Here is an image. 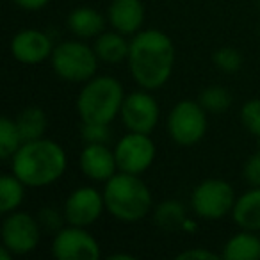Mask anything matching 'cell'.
Masks as SVG:
<instances>
[{
	"mask_svg": "<svg viewBox=\"0 0 260 260\" xmlns=\"http://www.w3.org/2000/svg\"><path fill=\"white\" fill-rule=\"evenodd\" d=\"M128 70L141 89H160L175 68V45L166 32L145 29L130 40Z\"/></svg>",
	"mask_w": 260,
	"mask_h": 260,
	"instance_id": "1",
	"label": "cell"
},
{
	"mask_svg": "<svg viewBox=\"0 0 260 260\" xmlns=\"http://www.w3.org/2000/svg\"><path fill=\"white\" fill-rule=\"evenodd\" d=\"M68 166L66 152L57 141L40 138L25 141L11 157V173L27 187H47L64 175Z\"/></svg>",
	"mask_w": 260,
	"mask_h": 260,
	"instance_id": "2",
	"label": "cell"
},
{
	"mask_svg": "<svg viewBox=\"0 0 260 260\" xmlns=\"http://www.w3.org/2000/svg\"><path fill=\"white\" fill-rule=\"evenodd\" d=\"M104 200L107 212L119 223H139L153 207L152 191L141 175L118 171L104 185Z\"/></svg>",
	"mask_w": 260,
	"mask_h": 260,
	"instance_id": "3",
	"label": "cell"
},
{
	"mask_svg": "<svg viewBox=\"0 0 260 260\" xmlns=\"http://www.w3.org/2000/svg\"><path fill=\"white\" fill-rule=\"evenodd\" d=\"M125 89L118 79L111 75H94L84 82L77 96V114L82 123L111 125L121 112Z\"/></svg>",
	"mask_w": 260,
	"mask_h": 260,
	"instance_id": "4",
	"label": "cell"
},
{
	"mask_svg": "<svg viewBox=\"0 0 260 260\" xmlns=\"http://www.w3.org/2000/svg\"><path fill=\"white\" fill-rule=\"evenodd\" d=\"M50 64L59 79L73 84H84L96 75L100 59L94 48L79 38L55 45Z\"/></svg>",
	"mask_w": 260,
	"mask_h": 260,
	"instance_id": "5",
	"label": "cell"
},
{
	"mask_svg": "<svg viewBox=\"0 0 260 260\" xmlns=\"http://www.w3.org/2000/svg\"><path fill=\"white\" fill-rule=\"evenodd\" d=\"M234 187L223 178H207L191 192V209L200 219L219 221L232 214L235 205Z\"/></svg>",
	"mask_w": 260,
	"mask_h": 260,
	"instance_id": "6",
	"label": "cell"
},
{
	"mask_svg": "<svg viewBox=\"0 0 260 260\" xmlns=\"http://www.w3.org/2000/svg\"><path fill=\"white\" fill-rule=\"evenodd\" d=\"M168 134L177 145L192 146L207 134V111L198 100H180L168 114Z\"/></svg>",
	"mask_w": 260,
	"mask_h": 260,
	"instance_id": "7",
	"label": "cell"
},
{
	"mask_svg": "<svg viewBox=\"0 0 260 260\" xmlns=\"http://www.w3.org/2000/svg\"><path fill=\"white\" fill-rule=\"evenodd\" d=\"M41 234H43V228L38 217L22 210H13L6 214L0 226L2 246H6L13 255L32 253L40 244Z\"/></svg>",
	"mask_w": 260,
	"mask_h": 260,
	"instance_id": "8",
	"label": "cell"
},
{
	"mask_svg": "<svg viewBox=\"0 0 260 260\" xmlns=\"http://www.w3.org/2000/svg\"><path fill=\"white\" fill-rule=\"evenodd\" d=\"M118 170L132 175H143L152 168L157 157V146L150 134L126 132L114 146Z\"/></svg>",
	"mask_w": 260,
	"mask_h": 260,
	"instance_id": "9",
	"label": "cell"
},
{
	"mask_svg": "<svg viewBox=\"0 0 260 260\" xmlns=\"http://www.w3.org/2000/svg\"><path fill=\"white\" fill-rule=\"evenodd\" d=\"M119 118L130 132L152 134L160 118L159 102L148 89L128 93L123 100Z\"/></svg>",
	"mask_w": 260,
	"mask_h": 260,
	"instance_id": "10",
	"label": "cell"
},
{
	"mask_svg": "<svg viewBox=\"0 0 260 260\" xmlns=\"http://www.w3.org/2000/svg\"><path fill=\"white\" fill-rule=\"evenodd\" d=\"M52 255L57 260H96L102 251L98 241L87 228L66 224L54 234Z\"/></svg>",
	"mask_w": 260,
	"mask_h": 260,
	"instance_id": "11",
	"label": "cell"
},
{
	"mask_svg": "<svg viewBox=\"0 0 260 260\" xmlns=\"http://www.w3.org/2000/svg\"><path fill=\"white\" fill-rule=\"evenodd\" d=\"M105 209L104 191H98L93 185H82L70 192L62 207L66 224L75 226H91L102 217Z\"/></svg>",
	"mask_w": 260,
	"mask_h": 260,
	"instance_id": "12",
	"label": "cell"
},
{
	"mask_svg": "<svg viewBox=\"0 0 260 260\" xmlns=\"http://www.w3.org/2000/svg\"><path fill=\"white\" fill-rule=\"evenodd\" d=\"M55 45L50 36L40 29H22L11 38V55L25 66H36L52 57Z\"/></svg>",
	"mask_w": 260,
	"mask_h": 260,
	"instance_id": "13",
	"label": "cell"
},
{
	"mask_svg": "<svg viewBox=\"0 0 260 260\" xmlns=\"http://www.w3.org/2000/svg\"><path fill=\"white\" fill-rule=\"evenodd\" d=\"M79 168L86 178L104 184L119 171L114 150L107 143H86L79 155Z\"/></svg>",
	"mask_w": 260,
	"mask_h": 260,
	"instance_id": "14",
	"label": "cell"
},
{
	"mask_svg": "<svg viewBox=\"0 0 260 260\" xmlns=\"http://www.w3.org/2000/svg\"><path fill=\"white\" fill-rule=\"evenodd\" d=\"M107 23L125 36L138 34L145 23L143 0H112L107 9Z\"/></svg>",
	"mask_w": 260,
	"mask_h": 260,
	"instance_id": "15",
	"label": "cell"
},
{
	"mask_svg": "<svg viewBox=\"0 0 260 260\" xmlns=\"http://www.w3.org/2000/svg\"><path fill=\"white\" fill-rule=\"evenodd\" d=\"M100 62L105 64H119V62L128 59L130 41L126 40L125 34L118 30H104L100 36L94 38L93 45Z\"/></svg>",
	"mask_w": 260,
	"mask_h": 260,
	"instance_id": "16",
	"label": "cell"
},
{
	"mask_svg": "<svg viewBox=\"0 0 260 260\" xmlns=\"http://www.w3.org/2000/svg\"><path fill=\"white\" fill-rule=\"evenodd\" d=\"M232 217L241 230L260 232V187L248 189L235 200Z\"/></svg>",
	"mask_w": 260,
	"mask_h": 260,
	"instance_id": "17",
	"label": "cell"
},
{
	"mask_svg": "<svg viewBox=\"0 0 260 260\" xmlns=\"http://www.w3.org/2000/svg\"><path fill=\"white\" fill-rule=\"evenodd\" d=\"M107 16L93 8H77L66 18L68 29L80 40H89V38L100 36L105 30Z\"/></svg>",
	"mask_w": 260,
	"mask_h": 260,
	"instance_id": "18",
	"label": "cell"
},
{
	"mask_svg": "<svg viewBox=\"0 0 260 260\" xmlns=\"http://www.w3.org/2000/svg\"><path fill=\"white\" fill-rule=\"evenodd\" d=\"M224 260H260V237L256 232L241 230L223 244Z\"/></svg>",
	"mask_w": 260,
	"mask_h": 260,
	"instance_id": "19",
	"label": "cell"
},
{
	"mask_svg": "<svg viewBox=\"0 0 260 260\" xmlns=\"http://www.w3.org/2000/svg\"><path fill=\"white\" fill-rule=\"evenodd\" d=\"M15 121L20 130V134H22V138H23V143L45 138L48 118H47V112L41 107H38V105H29V107H25L16 116Z\"/></svg>",
	"mask_w": 260,
	"mask_h": 260,
	"instance_id": "20",
	"label": "cell"
},
{
	"mask_svg": "<svg viewBox=\"0 0 260 260\" xmlns=\"http://www.w3.org/2000/svg\"><path fill=\"white\" fill-rule=\"evenodd\" d=\"M187 217L185 205L180 200H164L153 209V221L164 232H177Z\"/></svg>",
	"mask_w": 260,
	"mask_h": 260,
	"instance_id": "21",
	"label": "cell"
},
{
	"mask_svg": "<svg viewBox=\"0 0 260 260\" xmlns=\"http://www.w3.org/2000/svg\"><path fill=\"white\" fill-rule=\"evenodd\" d=\"M25 187L27 185L15 173H6L0 178V212L6 216L18 210L25 200Z\"/></svg>",
	"mask_w": 260,
	"mask_h": 260,
	"instance_id": "22",
	"label": "cell"
},
{
	"mask_svg": "<svg viewBox=\"0 0 260 260\" xmlns=\"http://www.w3.org/2000/svg\"><path fill=\"white\" fill-rule=\"evenodd\" d=\"M22 145L23 138L16 126V121L9 116H4L0 119V159L11 160V157L18 152Z\"/></svg>",
	"mask_w": 260,
	"mask_h": 260,
	"instance_id": "23",
	"label": "cell"
},
{
	"mask_svg": "<svg viewBox=\"0 0 260 260\" xmlns=\"http://www.w3.org/2000/svg\"><path fill=\"white\" fill-rule=\"evenodd\" d=\"M198 102L207 112L219 114V112H224L232 105V94L228 93L226 87L214 84V86H207L200 93Z\"/></svg>",
	"mask_w": 260,
	"mask_h": 260,
	"instance_id": "24",
	"label": "cell"
},
{
	"mask_svg": "<svg viewBox=\"0 0 260 260\" xmlns=\"http://www.w3.org/2000/svg\"><path fill=\"white\" fill-rule=\"evenodd\" d=\"M212 62L224 73H235L242 68V54L234 47H221L212 54Z\"/></svg>",
	"mask_w": 260,
	"mask_h": 260,
	"instance_id": "25",
	"label": "cell"
},
{
	"mask_svg": "<svg viewBox=\"0 0 260 260\" xmlns=\"http://www.w3.org/2000/svg\"><path fill=\"white\" fill-rule=\"evenodd\" d=\"M241 121L249 134L260 139V98H251L242 105Z\"/></svg>",
	"mask_w": 260,
	"mask_h": 260,
	"instance_id": "26",
	"label": "cell"
},
{
	"mask_svg": "<svg viewBox=\"0 0 260 260\" xmlns=\"http://www.w3.org/2000/svg\"><path fill=\"white\" fill-rule=\"evenodd\" d=\"M80 136L84 143H107L111 138V130H109V125H104V123H82Z\"/></svg>",
	"mask_w": 260,
	"mask_h": 260,
	"instance_id": "27",
	"label": "cell"
},
{
	"mask_svg": "<svg viewBox=\"0 0 260 260\" xmlns=\"http://www.w3.org/2000/svg\"><path fill=\"white\" fill-rule=\"evenodd\" d=\"M38 221H40L41 228L48 234H57L62 228V223H66L64 219V212H57L55 209H41L38 214Z\"/></svg>",
	"mask_w": 260,
	"mask_h": 260,
	"instance_id": "28",
	"label": "cell"
},
{
	"mask_svg": "<svg viewBox=\"0 0 260 260\" xmlns=\"http://www.w3.org/2000/svg\"><path fill=\"white\" fill-rule=\"evenodd\" d=\"M242 175L249 187H260V152L248 157L244 168H242Z\"/></svg>",
	"mask_w": 260,
	"mask_h": 260,
	"instance_id": "29",
	"label": "cell"
},
{
	"mask_svg": "<svg viewBox=\"0 0 260 260\" xmlns=\"http://www.w3.org/2000/svg\"><path fill=\"white\" fill-rule=\"evenodd\" d=\"M216 260L221 258V253H214L212 249H207V248H191V249H185V251L178 253L177 260Z\"/></svg>",
	"mask_w": 260,
	"mask_h": 260,
	"instance_id": "30",
	"label": "cell"
},
{
	"mask_svg": "<svg viewBox=\"0 0 260 260\" xmlns=\"http://www.w3.org/2000/svg\"><path fill=\"white\" fill-rule=\"evenodd\" d=\"M11 2L23 11H40V9L47 8L50 0H11Z\"/></svg>",
	"mask_w": 260,
	"mask_h": 260,
	"instance_id": "31",
	"label": "cell"
},
{
	"mask_svg": "<svg viewBox=\"0 0 260 260\" xmlns=\"http://www.w3.org/2000/svg\"><path fill=\"white\" fill-rule=\"evenodd\" d=\"M182 232H185V234H194L196 230H198V221L194 219V217H185V221L182 223Z\"/></svg>",
	"mask_w": 260,
	"mask_h": 260,
	"instance_id": "32",
	"label": "cell"
},
{
	"mask_svg": "<svg viewBox=\"0 0 260 260\" xmlns=\"http://www.w3.org/2000/svg\"><path fill=\"white\" fill-rule=\"evenodd\" d=\"M119 258L132 260L134 255H130V253H112V255H109V260H119Z\"/></svg>",
	"mask_w": 260,
	"mask_h": 260,
	"instance_id": "33",
	"label": "cell"
},
{
	"mask_svg": "<svg viewBox=\"0 0 260 260\" xmlns=\"http://www.w3.org/2000/svg\"><path fill=\"white\" fill-rule=\"evenodd\" d=\"M258 8H260V0H258Z\"/></svg>",
	"mask_w": 260,
	"mask_h": 260,
	"instance_id": "34",
	"label": "cell"
}]
</instances>
